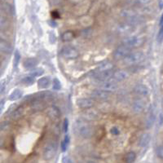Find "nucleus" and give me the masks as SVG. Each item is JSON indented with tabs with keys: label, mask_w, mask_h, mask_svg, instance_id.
I'll list each match as a JSON object with an SVG mask.
<instances>
[{
	"label": "nucleus",
	"mask_w": 163,
	"mask_h": 163,
	"mask_svg": "<svg viewBox=\"0 0 163 163\" xmlns=\"http://www.w3.org/2000/svg\"><path fill=\"white\" fill-rule=\"evenodd\" d=\"M46 113L52 120H55L60 117V111L55 106H51V107L47 108L46 110Z\"/></svg>",
	"instance_id": "obj_11"
},
{
	"label": "nucleus",
	"mask_w": 163,
	"mask_h": 163,
	"mask_svg": "<svg viewBox=\"0 0 163 163\" xmlns=\"http://www.w3.org/2000/svg\"><path fill=\"white\" fill-rule=\"evenodd\" d=\"M6 80L5 79H3V80H2L1 82H0V95L3 92V91H5V88H6Z\"/></svg>",
	"instance_id": "obj_36"
},
{
	"label": "nucleus",
	"mask_w": 163,
	"mask_h": 163,
	"mask_svg": "<svg viewBox=\"0 0 163 163\" xmlns=\"http://www.w3.org/2000/svg\"><path fill=\"white\" fill-rule=\"evenodd\" d=\"M74 127L79 136L85 139H88L93 136V129L87 121L83 118H78L74 123Z\"/></svg>",
	"instance_id": "obj_1"
},
{
	"label": "nucleus",
	"mask_w": 163,
	"mask_h": 163,
	"mask_svg": "<svg viewBox=\"0 0 163 163\" xmlns=\"http://www.w3.org/2000/svg\"><path fill=\"white\" fill-rule=\"evenodd\" d=\"M2 144H3V140H2V138L0 137V147L2 146Z\"/></svg>",
	"instance_id": "obj_45"
},
{
	"label": "nucleus",
	"mask_w": 163,
	"mask_h": 163,
	"mask_svg": "<svg viewBox=\"0 0 163 163\" xmlns=\"http://www.w3.org/2000/svg\"><path fill=\"white\" fill-rule=\"evenodd\" d=\"M91 95L98 100H107L110 96V92H108V91H105L102 89L94 90L91 93Z\"/></svg>",
	"instance_id": "obj_12"
},
{
	"label": "nucleus",
	"mask_w": 163,
	"mask_h": 163,
	"mask_svg": "<svg viewBox=\"0 0 163 163\" xmlns=\"http://www.w3.org/2000/svg\"><path fill=\"white\" fill-rule=\"evenodd\" d=\"M132 52L131 51V47H127V45L122 44L120 45L119 47H117L115 50L113 55H114V57L117 60L120 59H124V58L128 55L130 53Z\"/></svg>",
	"instance_id": "obj_5"
},
{
	"label": "nucleus",
	"mask_w": 163,
	"mask_h": 163,
	"mask_svg": "<svg viewBox=\"0 0 163 163\" xmlns=\"http://www.w3.org/2000/svg\"><path fill=\"white\" fill-rule=\"evenodd\" d=\"M38 65V60L35 58H27L24 60V67L26 69H33Z\"/></svg>",
	"instance_id": "obj_20"
},
{
	"label": "nucleus",
	"mask_w": 163,
	"mask_h": 163,
	"mask_svg": "<svg viewBox=\"0 0 163 163\" xmlns=\"http://www.w3.org/2000/svg\"><path fill=\"white\" fill-rule=\"evenodd\" d=\"M111 133H112V135H113V136H118L119 134H120V131H119V129L117 127H114L111 129Z\"/></svg>",
	"instance_id": "obj_37"
},
{
	"label": "nucleus",
	"mask_w": 163,
	"mask_h": 163,
	"mask_svg": "<svg viewBox=\"0 0 163 163\" xmlns=\"http://www.w3.org/2000/svg\"><path fill=\"white\" fill-rule=\"evenodd\" d=\"M44 74V70L42 69H34V70H31L30 73V75L32 77H40L42 76V74Z\"/></svg>",
	"instance_id": "obj_27"
},
{
	"label": "nucleus",
	"mask_w": 163,
	"mask_h": 163,
	"mask_svg": "<svg viewBox=\"0 0 163 163\" xmlns=\"http://www.w3.org/2000/svg\"><path fill=\"white\" fill-rule=\"evenodd\" d=\"M161 28H160V30L158 32V34H157V40L158 42H162L163 41V24L161 25Z\"/></svg>",
	"instance_id": "obj_34"
},
{
	"label": "nucleus",
	"mask_w": 163,
	"mask_h": 163,
	"mask_svg": "<svg viewBox=\"0 0 163 163\" xmlns=\"http://www.w3.org/2000/svg\"><path fill=\"white\" fill-rule=\"evenodd\" d=\"M113 70H106V71H99L97 74H95V79L99 80L100 82H106L109 81L113 78Z\"/></svg>",
	"instance_id": "obj_8"
},
{
	"label": "nucleus",
	"mask_w": 163,
	"mask_h": 163,
	"mask_svg": "<svg viewBox=\"0 0 163 163\" xmlns=\"http://www.w3.org/2000/svg\"><path fill=\"white\" fill-rule=\"evenodd\" d=\"M144 59V55L140 51L131 52L128 55H127L123 60L127 65H136L143 61Z\"/></svg>",
	"instance_id": "obj_2"
},
{
	"label": "nucleus",
	"mask_w": 163,
	"mask_h": 163,
	"mask_svg": "<svg viewBox=\"0 0 163 163\" xmlns=\"http://www.w3.org/2000/svg\"><path fill=\"white\" fill-rule=\"evenodd\" d=\"M155 122V114L153 113V110H151L149 114H148V117H147V121H146V127L148 128H150L152 127V126L153 125V123Z\"/></svg>",
	"instance_id": "obj_25"
},
{
	"label": "nucleus",
	"mask_w": 163,
	"mask_h": 163,
	"mask_svg": "<svg viewBox=\"0 0 163 163\" xmlns=\"http://www.w3.org/2000/svg\"><path fill=\"white\" fill-rule=\"evenodd\" d=\"M87 163H95V162H94V161H87Z\"/></svg>",
	"instance_id": "obj_47"
},
{
	"label": "nucleus",
	"mask_w": 163,
	"mask_h": 163,
	"mask_svg": "<svg viewBox=\"0 0 163 163\" xmlns=\"http://www.w3.org/2000/svg\"><path fill=\"white\" fill-rule=\"evenodd\" d=\"M74 38V34L73 31H66L61 35V39L64 42H70Z\"/></svg>",
	"instance_id": "obj_23"
},
{
	"label": "nucleus",
	"mask_w": 163,
	"mask_h": 163,
	"mask_svg": "<svg viewBox=\"0 0 163 163\" xmlns=\"http://www.w3.org/2000/svg\"><path fill=\"white\" fill-rule=\"evenodd\" d=\"M0 51L6 54H10L12 51V47L10 45L9 42H7L6 40L0 39Z\"/></svg>",
	"instance_id": "obj_17"
},
{
	"label": "nucleus",
	"mask_w": 163,
	"mask_h": 163,
	"mask_svg": "<svg viewBox=\"0 0 163 163\" xmlns=\"http://www.w3.org/2000/svg\"><path fill=\"white\" fill-rule=\"evenodd\" d=\"M51 84V79L48 77H42L38 81V86L40 89H47Z\"/></svg>",
	"instance_id": "obj_19"
},
{
	"label": "nucleus",
	"mask_w": 163,
	"mask_h": 163,
	"mask_svg": "<svg viewBox=\"0 0 163 163\" xmlns=\"http://www.w3.org/2000/svg\"><path fill=\"white\" fill-rule=\"evenodd\" d=\"M123 42H124V44L127 45V47L132 48V47H138L140 45V39L137 36H129L123 40Z\"/></svg>",
	"instance_id": "obj_10"
},
{
	"label": "nucleus",
	"mask_w": 163,
	"mask_h": 163,
	"mask_svg": "<svg viewBox=\"0 0 163 163\" xmlns=\"http://www.w3.org/2000/svg\"><path fill=\"white\" fill-rule=\"evenodd\" d=\"M113 65L110 62H107V63L101 64L99 68H98V71H106V70H113Z\"/></svg>",
	"instance_id": "obj_26"
},
{
	"label": "nucleus",
	"mask_w": 163,
	"mask_h": 163,
	"mask_svg": "<svg viewBox=\"0 0 163 163\" xmlns=\"http://www.w3.org/2000/svg\"><path fill=\"white\" fill-rule=\"evenodd\" d=\"M62 55L65 58L69 60L76 59L79 56V52L72 47H65L62 50Z\"/></svg>",
	"instance_id": "obj_7"
},
{
	"label": "nucleus",
	"mask_w": 163,
	"mask_h": 163,
	"mask_svg": "<svg viewBox=\"0 0 163 163\" xmlns=\"http://www.w3.org/2000/svg\"><path fill=\"white\" fill-rule=\"evenodd\" d=\"M22 83H26V85H32L34 83V77L30 76V75L25 77V78L22 79Z\"/></svg>",
	"instance_id": "obj_30"
},
{
	"label": "nucleus",
	"mask_w": 163,
	"mask_h": 163,
	"mask_svg": "<svg viewBox=\"0 0 163 163\" xmlns=\"http://www.w3.org/2000/svg\"><path fill=\"white\" fill-rule=\"evenodd\" d=\"M0 65H1V60H0Z\"/></svg>",
	"instance_id": "obj_48"
},
{
	"label": "nucleus",
	"mask_w": 163,
	"mask_h": 163,
	"mask_svg": "<svg viewBox=\"0 0 163 163\" xmlns=\"http://www.w3.org/2000/svg\"><path fill=\"white\" fill-rule=\"evenodd\" d=\"M44 104L42 103V101L41 100V99H34L32 101V108L33 109L36 111H41L42 109H44Z\"/></svg>",
	"instance_id": "obj_21"
},
{
	"label": "nucleus",
	"mask_w": 163,
	"mask_h": 163,
	"mask_svg": "<svg viewBox=\"0 0 163 163\" xmlns=\"http://www.w3.org/2000/svg\"><path fill=\"white\" fill-rule=\"evenodd\" d=\"M52 87L53 89L55 90V91H58L61 88V84H60V82L58 79H54L52 82Z\"/></svg>",
	"instance_id": "obj_31"
},
{
	"label": "nucleus",
	"mask_w": 163,
	"mask_h": 163,
	"mask_svg": "<svg viewBox=\"0 0 163 163\" xmlns=\"http://www.w3.org/2000/svg\"><path fill=\"white\" fill-rule=\"evenodd\" d=\"M11 127V123L9 122H2L0 123V131H7Z\"/></svg>",
	"instance_id": "obj_32"
},
{
	"label": "nucleus",
	"mask_w": 163,
	"mask_h": 163,
	"mask_svg": "<svg viewBox=\"0 0 163 163\" xmlns=\"http://www.w3.org/2000/svg\"><path fill=\"white\" fill-rule=\"evenodd\" d=\"M70 137H69V136H67V135H66V136H65V139H64V140L62 141V143H61L62 152H65L66 149H67V148H68L69 144H70Z\"/></svg>",
	"instance_id": "obj_29"
},
{
	"label": "nucleus",
	"mask_w": 163,
	"mask_h": 163,
	"mask_svg": "<svg viewBox=\"0 0 163 163\" xmlns=\"http://www.w3.org/2000/svg\"><path fill=\"white\" fill-rule=\"evenodd\" d=\"M4 105H5V100H2L0 101V115L2 113V110H3V108H4Z\"/></svg>",
	"instance_id": "obj_40"
},
{
	"label": "nucleus",
	"mask_w": 163,
	"mask_h": 163,
	"mask_svg": "<svg viewBox=\"0 0 163 163\" xmlns=\"http://www.w3.org/2000/svg\"><path fill=\"white\" fill-rule=\"evenodd\" d=\"M159 119H160V120H159V124H160V125H161V124L163 123V115H162V113H160V115H159Z\"/></svg>",
	"instance_id": "obj_42"
},
{
	"label": "nucleus",
	"mask_w": 163,
	"mask_h": 163,
	"mask_svg": "<svg viewBox=\"0 0 163 163\" xmlns=\"http://www.w3.org/2000/svg\"><path fill=\"white\" fill-rule=\"evenodd\" d=\"M134 91L137 95L141 96H147L149 94V89L146 85L144 84H137L134 87Z\"/></svg>",
	"instance_id": "obj_14"
},
{
	"label": "nucleus",
	"mask_w": 163,
	"mask_h": 163,
	"mask_svg": "<svg viewBox=\"0 0 163 163\" xmlns=\"http://www.w3.org/2000/svg\"><path fill=\"white\" fill-rule=\"evenodd\" d=\"M163 24V13H162V15H161V19H160V26L161 25H162Z\"/></svg>",
	"instance_id": "obj_44"
},
{
	"label": "nucleus",
	"mask_w": 163,
	"mask_h": 163,
	"mask_svg": "<svg viewBox=\"0 0 163 163\" xmlns=\"http://www.w3.org/2000/svg\"><path fill=\"white\" fill-rule=\"evenodd\" d=\"M100 89L111 93V92L117 91V83H113V82L106 81V82H102L101 84L100 85Z\"/></svg>",
	"instance_id": "obj_9"
},
{
	"label": "nucleus",
	"mask_w": 163,
	"mask_h": 163,
	"mask_svg": "<svg viewBox=\"0 0 163 163\" xmlns=\"http://www.w3.org/2000/svg\"><path fill=\"white\" fill-rule=\"evenodd\" d=\"M82 116H83V118L84 119V120H86V121L91 122L97 120V119L100 117V113L98 112L96 109H93L92 108H91L85 109L83 112Z\"/></svg>",
	"instance_id": "obj_4"
},
{
	"label": "nucleus",
	"mask_w": 163,
	"mask_h": 163,
	"mask_svg": "<svg viewBox=\"0 0 163 163\" xmlns=\"http://www.w3.org/2000/svg\"><path fill=\"white\" fill-rule=\"evenodd\" d=\"M20 57H21V55H20V53L18 51H16L15 52V58H14V66L17 67L18 63L20 61Z\"/></svg>",
	"instance_id": "obj_35"
},
{
	"label": "nucleus",
	"mask_w": 163,
	"mask_h": 163,
	"mask_svg": "<svg viewBox=\"0 0 163 163\" xmlns=\"http://www.w3.org/2000/svg\"><path fill=\"white\" fill-rule=\"evenodd\" d=\"M151 140V136L150 134L144 133L142 136H140V140H139V146L144 148L146 147Z\"/></svg>",
	"instance_id": "obj_18"
},
{
	"label": "nucleus",
	"mask_w": 163,
	"mask_h": 163,
	"mask_svg": "<svg viewBox=\"0 0 163 163\" xmlns=\"http://www.w3.org/2000/svg\"><path fill=\"white\" fill-rule=\"evenodd\" d=\"M62 161H63V163H69L68 162V161H69L68 157H63V159H62Z\"/></svg>",
	"instance_id": "obj_43"
},
{
	"label": "nucleus",
	"mask_w": 163,
	"mask_h": 163,
	"mask_svg": "<svg viewBox=\"0 0 163 163\" xmlns=\"http://www.w3.org/2000/svg\"><path fill=\"white\" fill-rule=\"evenodd\" d=\"M68 127H69V121L68 119H65L63 123V129L64 132H68Z\"/></svg>",
	"instance_id": "obj_39"
},
{
	"label": "nucleus",
	"mask_w": 163,
	"mask_h": 163,
	"mask_svg": "<svg viewBox=\"0 0 163 163\" xmlns=\"http://www.w3.org/2000/svg\"><path fill=\"white\" fill-rule=\"evenodd\" d=\"M163 7V1L160 2V8H162Z\"/></svg>",
	"instance_id": "obj_46"
},
{
	"label": "nucleus",
	"mask_w": 163,
	"mask_h": 163,
	"mask_svg": "<svg viewBox=\"0 0 163 163\" xmlns=\"http://www.w3.org/2000/svg\"><path fill=\"white\" fill-rule=\"evenodd\" d=\"M8 26V21L6 17L0 15V30H4L5 28L7 27Z\"/></svg>",
	"instance_id": "obj_28"
},
{
	"label": "nucleus",
	"mask_w": 163,
	"mask_h": 163,
	"mask_svg": "<svg viewBox=\"0 0 163 163\" xmlns=\"http://www.w3.org/2000/svg\"><path fill=\"white\" fill-rule=\"evenodd\" d=\"M25 112H26V110H25V108H24L23 106H20V107L16 108L15 110L11 113V118L14 120V121L18 120V119L21 118L24 116Z\"/></svg>",
	"instance_id": "obj_16"
},
{
	"label": "nucleus",
	"mask_w": 163,
	"mask_h": 163,
	"mask_svg": "<svg viewBox=\"0 0 163 163\" xmlns=\"http://www.w3.org/2000/svg\"><path fill=\"white\" fill-rule=\"evenodd\" d=\"M145 108V102L141 99H137L132 104V109L136 113H140Z\"/></svg>",
	"instance_id": "obj_13"
},
{
	"label": "nucleus",
	"mask_w": 163,
	"mask_h": 163,
	"mask_svg": "<svg viewBox=\"0 0 163 163\" xmlns=\"http://www.w3.org/2000/svg\"><path fill=\"white\" fill-rule=\"evenodd\" d=\"M153 0H136V2L140 5H146L148 4V3H150Z\"/></svg>",
	"instance_id": "obj_38"
},
{
	"label": "nucleus",
	"mask_w": 163,
	"mask_h": 163,
	"mask_svg": "<svg viewBox=\"0 0 163 163\" xmlns=\"http://www.w3.org/2000/svg\"><path fill=\"white\" fill-rule=\"evenodd\" d=\"M128 77H129L128 72L123 70H117V71L113 72V78L117 82H122V81L126 80Z\"/></svg>",
	"instance_id": "obj_15"
},
{
	"label": "nucleus",
	"mask_w": 163,
	"mask_h": 163,
	"mask_svg": "<svg viewBox=\"0 0 163 163\" xmlns=\"http://www.w3.org/2000/svg\"><path fill=\"white\" fill-rule=\"evenodd\" d=\"M136 154L134 152H129L125 155L124 157V161L126 163H133L136 161Z\"/></svg>",
	"instance_id": "obj_24"
},
{
	"label": "nucleus",
	"mask_w": 163,
	"mask_h": 163,
	"mask_svg": "<svg viewBox=\"0 0 163 163\" xmlns=\"http://www.w3.org/2000/svg\"><path fill=\"white\" fill-rule=\"evenodd\" d=\"M22 95H23L22 91H21L20 89H16L10 94L8 99L11 101H16V100L21 99L22 97Z\"/></svg>",
	"instance_id": "obj_22"
},
{
	"label": "nucleus",
	"mask_w": 163,
	"mask_h": 163,
	"mask_svg": "<svg viewBox=\"0 0 163 163\" xmlns=\"http://www.w3.org/2000/svg\"><path fill=\"white\" fill-rule=\"evenodd\" d=\"M95 104V102L91 98H80L77 100V105L79 106L81 109H87L92 108Z\"/></svg>",
	"instance_id": "obj_6"
},
{
	"label": "nucleus",
	"mask_w": 163,
	"mask_h": 163,
	"mask_svg": "<svg viewBox=\"0 0 163 163\" xmlns=\"http://www.w3.org/2000/svg\"><path fill=\"white\" fill-rule=\"evenodd\" d=\"M52 16H53V17H54V18H59V17H60L59 13H58L56 11H54V12H53Z\"/></svg>",
	"instance_id": "obj_41"
},
{
	"label": "nucleus",
	"mask_w": 163,
	"mask_h": 163,
	"mask_svg": "<svg viewBox=\"0 0 163 163\" xmlns=\"http://www.w3.org/2000/svg\"><path fill=\"white\" fill-rule=\"evenodd\" d=\"M156 153H157V156L159 158L163 159V146L157 147V149H156Z\"/></svg>",
	"instance_id": "obj_33"
},
{
	"label": "nucleus",
	"mask_w": 163,
	"mask_h": 163,
	"mask_svg": "<svg viewBox=\"0 0 163 163\" xmlns=\"http://www.w3.org/2000/svg\"><path fill=\"white\" fill-rule=\"evenodd\" d=\"M56 151H57V146L55 143L49 142L45 146L44 150H43V158L45 160H51L55 157Z\"/></svg>",
	"instance_id": "obj_3"
}]
</instances>
